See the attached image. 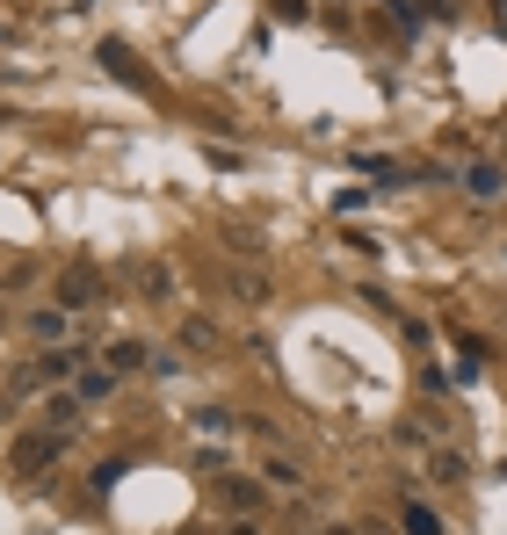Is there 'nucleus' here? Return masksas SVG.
I'll use <instances>...</instances> for the list:
<instances>
[{
  "instance_id": "19",
  "label": "nucleus",
  "mask_w": 507,
  "mask_h": 535,
  "mask_svg": "<svg viewBox=\"0 0 507 535\" xmlns=\"http://www.w3.org/2000/svg\"><path fill=\"white\" fill-rule=\"evenodd\" d=\"M399 449H428V427L421 420H399Z\"/></svg>"
},
{
  "instance_id": "4",
  "label": "nucleus",
  "mask_w": 507,
  "mask_h": 535,
  "mask_svg": "<svg viewBox=\"0 0 507 535\" xmlns=\"http://www.w3.org/2000/svg\"><path fill=\"white\" fill-rule=\"evenodd\" d=\"M87 362H95V355L73 348V340H66V348H44V355H37V369H29V384H58V376H80Z\"/></svg>"
},
{
  "instance_id": "11",
  "label": "nucleus",
  "mask_w": 507,
  "mask_h": 535,
  "mask_svg": "<svg viewBox=\"0 0 507 535\" xmlns=\"http://www.w3.org/2000/svg\"><path fill=\"white\" fill-rule=\"evenodd\" d=\"M428 470H435V485H471V463H464L457 449H435Z\"/></svg>"
},
{
  "instance_id": "14",
  "label": "nucleus",
  "mask_w": 507,
  "mask_h": 535,
  "mask_svg": "<svg viewBox=\"0 0 507 535\" xmlns=\"http://www.w3.org/2000/svg\"><path fill=\"white\" fill-rule=\"evenodd\" d=\"M196 427H203V434H240V413H225V405H203Z\"/></svg>"
},
{
  "instance_id": "13",
  "label": "nucleus",
  "mask_w": 507,
  "mask_h": 535,
  "mask_svg": "<svg viewBox=\"0 0 507 535\" xmlns=\"http://www.w3.org/2000/svg\"><path fill=\"white\" fill-rule=\"evenodd\" d=\"M109 391H116V369L109 362H87L80 369V398H109Z\"/></svg>"
},
{
  "instance_id": "21",
  "label": "nucleus",
  "mask_w": 507,
  "mask_h": 535,
  "mask_svg": "<svg viewBox=\"0 0 507 535\" xmlns=\"http://www.w3.org/2000/svg\"><path fill=\"white\" fill-rule=\"evenodd\" d=\"M276 15H283V22H305V15H312V0H276Z\"/></svg>"
},
{
  "instance_id": "22",
  "label": "nucleus",
  "mask_w": 507,
  "mask_h": 535,
  "mask_svg": "<svg viewBox=\"0 0 507 535\" xmlns=\"http://www.w3.org/2000/svg\"><path fill=\"white\" fill-rule=\"evenodd\" d=\"M225 535H261V521H254V514H232V528H225Z\"/></svg>"
},
{
  "instance_id": "15",
  "label": "nucleus",
  "mask_w": 507,
  "mask_h": 535,
  "mask_svg": "<svg viewBox=\"0 0 507 535\" xmlns=\"http://www.w3.org/2000/svg\"><path fill=\"white\" fill-rule=\"evenodd\" d=\"M370 196H377V188H341L334 210H341V217H355V210H370Z\"/></svg>"
},
{
  "instance_id": "2",
  "label": "nucleus",
  "mask_w": 507,
  "mask_h": 535,
  "mask_svg": "<svg viewBox=\"0 0 507 535\" xmlns=\"http://www.w3.org/2000/svg\"><path fill=\"white\" fill-rule=\"evenodd\" d=\"M58 304H66V311H95V304H102V275H95V261H73L66 275H58Z\"/></svg>"
},
{
  "instance_id": "8",
  "label": "nucleus",
  "mask_w": 507,
  "mask_h": 535,
  "mask_svg": "<svg viewBox=\"0 0 507 535\" xmlns=\"http://www.w3.org/2000/svg\"><path fill=\"white\" fill-rule=\"evenodd\" d=\"M218 492H225L232 514H261V485L254 478H218Z\"/></svg>"
},
{
  "instance_id": "16",
  "label": "nucleus",
  "mask_w": 507,
  "mask_h": 535,
  "mask_svg": "<svg viewBox=\"0 0 507 535\" xmlns=\"http://www.w3.org/2000/svg\"><path fill=\"white\" fill-rule=\"evenodd\" d=\"M182 340H189V348H218V326H211V319H189Z\"/></svg>"
},
{
  "instance_id": "1",
  "label": "nucleus",
  "mask_w": 507,
  "mask_h": 535,
  "mask_svg": "<svg viewBox=\"0 0 507 535\" xmlns=\"http://www.w3.org/2000/svg\"><path fill=\"white\" fill-rule=\"evenodd\" d=\"M66 442H73V434H58V427H37V434H22V442H15L8 456H15V470H22V478H44V470H51L58 456H66Z\"/></svg>"
},
{
  "instance_id": "10",
  "label": "nucleus",
  "mask_w": 507,
  "mask_h": 535,
  "mask_svg": "<svg viewBox=\"0 0 507 535\" xmlns=\"http://www.w3.org/2000/svg\"><path fill=\"white\" fill-rule=\"evenodd\" d=\"M80 405H87L80 391H66V398H51V405H44V427H58V434H73V427H80Z\"/></svg>"
},
{
  "instance_id": "6",
  "label": "nucleus",
  "mask_w": 507,
  "mask_h": 535,
  "mask_svg": "<svg viewBox=\"0 0 507 535\" xmlns=\"http://www.w3.org/2000/svg\"><path fill=\"white\" fill-rule=\"evenodd\" d=\"M131 275H138V297L145 304H174V268L167 261H138Z\"/></svg>"
},
{
  "instance_id": "9",
  "label": "nucleus",
  "mask_w": 507,
  "mask_h": 535,
  "mask_svg": "<svg viewBox=\"0 0 507 535\" xmlns=\"http://www.w3.org/2000/svg\"><path fill=\"white\" fill-rule=\"evenodd\" d=\"M399 535H442V514L428 507V499H406V514H399Z\"/></svg>"
},
{
  "instance_id": "5",
  "label": "nucleus",
  "mask_w": 507,
  "mask_h": 535,
  "mask_svg": "<svg viewBox=\"0 0 507 535\" xmlns=\"http://www.w3.org/2000/svg\"><path fill=\"white\" fill-rule=\"evenodd\" d=\"M102 362H109L116 376H138V369H153V348H145V340H131V333H116L109 348H102Z\"/></svg>"
},
{
  "instance_id": "3",
  "label": "nucleus",
  "mask_w": 507,
  "mask_h": 535,
  "mask_svg": "<svg viewBox=\"0 0 507 535\" xmlns=\"http://www.w3.org/2000/svg\"><path fill=\"white\" fill-rule=\"evenodd\" d=\"M95 58H102V66H109L116 80H124V87H138V94H145V102H153V94H160V80H153V73H145V66H138V58H131L124 44H116V37H102V51H95Z\"/></svg>"
},
{
  "instance_id": "17",
  "label": "nucleus",
  "mask_w": 507,
  "mask_h": 535,
  "mask_svg": "<svg viewBox=\"0 0 507 535\" xmlns=\"http://www.w3.org/2000/svg\"><path fill=\"white\" fill-rule=\"evenodd\" d=\"M116 478H131V463H116V456L95 463V492H116Z\"/></svg>"
},
{
  "instance_id": "18",
  "label": "nucleus",
  "mask_w": 507,
  "mask_h": 535,
  "mask_svg": "<svg viewBox=\"0 0 507 535\" xmlns=\"http://www.w3.org/2000/svg\"><path fill=\"white\" fill-rule=\"evenodd\" d=\"M341 246H348V254H363V261H377V254H384V246H377V239H370V232H348V239H341Z\"/></svg>"
},
{
  "instance_id": "23",
  "label": "nucleus",
  "mask_w": 507,
  "mask_h": 535,
  "mask_svg": "<svg viewBox=\"0 0 507 535\" xmlns=\"http://www.w3.org/2000/svg\"><path fill=\"white\" fill-rule=\"evenodd\" d=\"M319 535H363V528H355V521H334V528H319Z\"/></svg>"
},
{
  "instance_id": "7",
  "label": "nucleus",
  "mask_w": 507,
  "mask_h": 535,
  "mask_svg": "<svg viewBox=\"0 0 507 535\" xmlns=\"http://www.w3.org/2000/svg\"><path fill=\"white\" fill-rule=\"evenodd\" d=\"M500 188H507V181H500L493 160H471V167H464V196H471V203H493Z\"/></svg>"
},
{
  "instance_id": "12",
  "label": "nucleus",
  "mask_w": 507,
  "mask_h": 535,
  "mask_svg": "<svg viewBox=\"0 0 507 535\" xmlns=\"http://www.w3.org/2000/svg\"><path fill=\"white\" fill-rule=\"evenodd\" d=\"M261 478L276 485V492H305V470H297L290 456H268V463H261Z\"/></svg>"
},
{
  "instance_id": "20",
  "label": "nucleus",
  "mask_w": 507,
  "mask_h": 535,
  "mask_svg": "<svg viewBox=\"0 0 507 535\" xmlns=\"http://www.w3.org/2000/svg\"><path fill=\"white\" fill-rule=\"evenodd\" d=\"M29 326H37V340H58V333H66V319H58V311H37Z\"/></svg>"
}]
</instances>
